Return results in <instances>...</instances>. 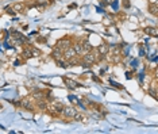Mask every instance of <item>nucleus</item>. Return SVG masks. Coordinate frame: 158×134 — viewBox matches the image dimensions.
Instances as JSON below:
<instances>
[{"label": "nucleus", "instance_id": "1", "mask_svg": "<svg viewBox=\"0 0 158 134\" xmlns=\"http://www.w3.org/2000/svg\"><path fill=\"white\" fill-rule=\"evenodd\" d=\"M47 107H49V112L52 115H54V117H57V115H61L62 114V110H64V107H65V104L64 103H61V102H58V100H54V103L53 104H47Z\"/></svg>", "mask_w": 158, "mask_h": 134}, {"label": "nucleus", "instance_id": "2", "mask_svg": "<svg viewBox=\"0 0 158 134\" xmlns=\"http://www.w3.org/2000/svg\"><path fill=\"white\" fill-rule=\"evenodd\" d=\"M96 61H97V58H96V56L93 54V53H87V54H84L82 58L80 60V64H82L84 66H91V65H93Z\"/></svg>", "mask_w": 158, "mask_h": 134}, {"label": "nucleus", "instance_id": "3", "mask_svg": "<svg viewBox=\"0 0 158 134\" xmlns=\"http://www.w3.org/2000/svg\"><path fill=\"white\" fill-rule=\"evenodd\" d=\"M76 112H77V110L74 106H65L62 110V115H65L66 118H73Z\"/></svg>", "mask_w": 158, "mask_h": 134}, {"label": "nucleus", "instance_id": "4", "mask_svg": "<svg viewBox=\"0 0 158 134\" xmlns=\"http://www.w3.org/2000/svg\"><path fill=\"white\" fill-rule=\"evenodd\" d=\"M72 46V42H70V39L69 38H64V39H60V41L57 42V47L58 49H61L64 52V50H66L68 47H70Z\"/></svg>", "mask_w": 158, "mask_h": 134}, {"label": "nucleus", "instance_id": "5", "mask_svg": "<svg viewBox=\"0 0 158 134\" xmlns=\"http://www.w3.org/2000/svg\"><path fill=\"white\" fill-rule=\"evenodd\" d=\"M96 52H97V54L100 56V58H104L107 53H109V46H108V44H101L100 46H99L97 49H96Z\"/></svg>", "mask_w": 158, "mask_h": 134}, {"label": "nucleus", "instance_id": "6", "mask_svg": "<svg viewBox=\"0 0 158 134\" xmlns=\"http://www.w3.org/2000/svg\"><path fill=\"white\" fill-rule=\"evenodd\" d=\"M76 52H74V49H73V46H70V47H68L66 50H64V60H66V61H69L70 58H73V57H76Z\"/></svg>", "mask_w": 158, "mask_h": 134}, {"label": "nucleus", "instance_id": "7", "mask_svg": "<svg viewBox=\"0 0 158 134\" xmlns=\"http://www.w3.org/2000/svg\"><path fill=\"white\" fill-rule=\"evenodd\" d=\"M52 57L54 58L55 61H58V60H62L64 58V52L61 49H58L57 46L53 49V52H52Z\"/></svg>", "mask_w": 158, "mask_h": 134}, {"label": "nucleus", "instance_id": "8", "mask_svg": "<svg viewBox=\"0 0 158 134\" xmlns=\"http://www.w3.org/2000/svg\"><path fill=\"white\" fill-rule=\"evenodd\" d=\"M81 47H82V56L87 54V53H91V52L93 50L92 45H91L89 42H88V39H85V41L81 42Z\"/></svg>", "mask_w": 158, "mask_h": 134}, {"label": "nucleus", "instance_id": "9", "mask_svg": "<svg viewBox=\"0 0 158 134\" xmlns=\"http://www.w3.org/2000/svg\"><path fill=\"white\" fill-rule=\"evenodd\" d=\"M149 93H150V95H151L154 99H157V81H155V80L151 83V85L149 87Z\"/></svg>", "mask_w": 158, "mask_h": 134}, {"label": "nucleus", "instance_id": "10", "mask_svg": "<svg viewBox=\"0 0 158 134\" xmlns=\"http://www.w3.org/2000/svg\"><path fill=\"white\" fill-rule=\"evenodd\" d=\"M64 83H65V84L68 85L69 88H76V87H79V84H77L76 81H73V80L68 79V77H64Z\"/></svg>", "mask_w": 158, "mask_h": 134}, {"label": "nucleus", "instance_id": "11", "mask_svg": "<svg viewBox=\"0 0 158 134\" xmlns=\"http://www.w3.org/2000/svg\"><path fill=\"white\" fill-rule=\"evenodd\" d=\"M73 49L76 52L77 56H82V47H81V42H76L73 44Z\"/></svg>", "mask_w": 158, "mask_h": 134}, {"label": "nucleus", "instance_id": "12", "mask_svg": "<svg viewBox=\"0 0 158 134\" xmlns=\"http://www.w3.org/2000/svg\"><path fill=\"white\" fill-rule=\"evenodd\" d=\"M19 106L20 107H25V108H27V110H31V107H33L28 99H23V100H20L19 102Z\"/></svg>", "mask_w": 158, "mask_h": 134}, {"label": "nucleus", "instance_id": "13", "mask_svg": "<svg viewBox=\"0 0 158 134\" xmlns=\"http://www.w3.org/2000/svg\"><path fill=\"white\" fill-rule=\"evenodd\" d=\"M37 106H38V108L42 110V111L47 108V103H46V100H45V99H41V100L38 99V102H37Z\"/></svg>", "mask_w": 158, "mask_h": 134}, {"label": "nucleus", "instance_id": "14", "mask_svg": "<svg viewBox=\"0 0 158 134\" xmlns=\"http://www.w3.org/2000/svg\"><path fill=\"white\" fill-rule=\"evenodd\" d=\"M145 31H146V34H149V35H151V37H157L158 35L157 29L155 27H146L145 29Z\"/></svg>", "mask_w": 158, "mask_h": 134}, {"label": "nucleus", "instance_id": "15", "mask_svg": "<svg viewBox=\"0 0 158 134\" xmlns=\"http://www.w3.org/2000/svg\"><path fill=\"white\" fill-rule=\"evenodd\" d=\"M15 12H25V4H16L14 7Z\"/></svg>", "mask_w": 158, "mask_h": 134}, {"label": "nucleus", "instance_id": "16", "mask_svg": "<svg viewBox=\"0 0 158 134\" xmlns=\"http://www.w3.org/2000/svg\"><path fill=\"white\" fill-rule=\"evenodd\" d=\"M149 11L151 12L153 15H157V4H151V6H149Z\"/></svg>", "mask_w": 158, "mask_h": 134}, {"label": "nucleus", "instance_id": "17", "mask_svg": "<svg viewBox=\"0 0 158 134\" xmlns=\"http://www.w3.org/2000/svg\"><path fill=\"white\" fill-rule=\"evenodd\" d=\"M6 12H7V14H11V15L16 14V12L14 11V8H12V7H6Z\"/></svg>", "mask_w": 158, "mask_h": 134}]
</instances>
